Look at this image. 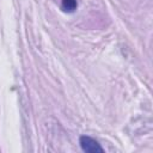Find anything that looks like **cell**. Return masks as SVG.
<instances>
[{"label": "cell", "mask_w": 153, "mask_h": 153, "mask_svg": "<svg viewBox=\"0 0 153 153\" xmlns=\"http://www.w3.org/2000/svg\"><path fill=\"white\" fill-rule=\"evenodd\" d=\"M79 143L80 147L84 152H88V153H104V148L98 143L97 140H94L91 136L87 135H82L79 139Z\"/></svg>", "instance_id": "6da1fadb"}, {"label": "cell", "mask_w": 153, "mask_h": 153, "mask_svg": "<svg viewBox=\"0 0 153 153\" xmlns=\"http://www.w3.org/2000/svg\"><path fill=\"white\" fill-rule=\"evenodd\" d=\"M62 8L66 12H74L78 7L76 0H62Z\"/></svg>", "instance_id": "7a4b0ae2"}]
</instances>
